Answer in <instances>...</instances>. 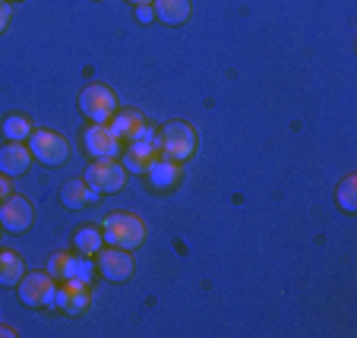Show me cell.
Returning a JSON list of instances; mask_svg holds the SVG:
<instances>
[{"mask_svg":"<svg viewBox=\"0 0 357 338\" xmlns=\"http://www.w3.org/2000/svg\"><path fill=\"white\" fill-rule=\"evenodd\" d=\"M101 237L108 247H121V250H136L146 240V222L133 212H114L101 224Z\"/></svg>","mask_w":357,"mask_h":338,"instance_id":"1","label":"cell"},{"mask_svg":"<svg viewBox=\"0 0 357 338\" xmlns=\"http://www.w3.org/2000/svg\"><path fill=\"white\" fill-rule=\"evenodd\" d=\"M196 152V130L187 121H171L158 133V155L171 162H190Z\"/></svg>","mask_w":357,"mask_h":338,"instance_id":"2","label":"cell"},{"mask_svg":"<svg viewBox=\"0 0 357 338\" xmlns=\"http://www.w3.org/2000/svg\"><path fill=\"white\" fill-rule=\"evenodd\" d=\"M121 158H123L121 164L127 168V174H139L142 177L149 171V164L158 158V133L146 123V130H142L133 142H127V146H123Z\"/></svg>","mask_w":357,"mask_h":338,"instance_id":"3","label":"cell"},{"mask_svg":"<svg viewBox=\"0 0 357 338\" xmlns=\"http://www.w3.org/2000/svg\"><path fill=\"white\" fill-rule=\"evenodd\" d=\"M79 111L92 123H108L117 114V95L105 82H92L79 92Z\"/></svg>","mask_w":357,"mask_h":338,"instance_id":"4","label":"cell"},{"mask_svg":"<svg viewBox=\"0 0 357 338\" xmlns=\"http://www.w3.org/2000/svg\"><path fill=\"white\" fill-rule=\"evenodd\" d=\"M29 149H32V158H38L47 168H61L70 158V142L63 133H54V130H32L29 136Z\"/></svg>","mask_w":357,"mask_h":338,"instance_id":"5","label":"cell"},{"mask_svg":"<svg viewBox=\"0 0 357 338\" xmlns=\"http://www.w3.org/2000/svg\"><path fill=\"white\" fill-rule=\"evenodd\" d=\"M82 180H86L98 197L101 193H117V190H123V183H127V168H123L117 158H95L86 168Z\"/></svg>","mask_w":357,"mask_h":338,"instance_id":"6","label":"cell"},{"mask_svg":"<svg viewBox=\"0 0 357 338\" xmlns=\"http://www.w3.org/2000/svg\"><path fill=\"white\" fill-rule=\"evenodd\" d=\"M20 298L26 307L41 310V307H54V294H57V282L47 272H29L20 278Z\"/></svg>","mask_w":357,"mask_h":338,"instance_id":"7","label":"cell"},{"mask_svg":"<svg viewBox=\"0 0 357 338\" xmlns=\"http://www.w3.org/2000/svg\"><path fill=\"white\" fill-rule=\"evenodd\" d=\"M95 272H101L108 282H127L136 272L133 253L121 250V247H101V250L95 253Z\"/></svg>","mask_w":357,"mask_h":338,"instance_id":"8","label":"cell"},{"mask_svg":"<svg viewBox=\"0 0 357 338\" xmlns=\"http://www.w3.org/2000/svg\"><path fill=\"white\" fill-rule=\"evenodd\" d=\"M82 142H86V152L92 158H121V152H123V139L111 130V123H92V127H86Z\"/></svg>","mask_w":357,"mask_h":338,"instance_id":"9","label":"cell"},{"mask_svg":"<svg viewBox=\"0 0 357 338\" xmlns=\"http://www.w3.org/2000/svg\"><path fill=\"white\" fill-rule=\"evenodd\" d=\"M32 222H35V209L26 197L10 193V197L0 203V228H7L10 234H22V231H29Z\"/></svg>","mask_w":357,"mask_h":338,"instance_id":"10","label":"cell"},{"mask_svg":"<svg viewBox=\"0 0 357 338\" xmlns=\"http://www.w3.org/2000/svg\"><path fill=\"white\" fill-rule=\"evenodd\" d=\"M142 177H146L149 190H155V193H171V190H177L181 187V180H183V164L158 155L155 162L149 164V171Z\"/></svg>","mask_w":357,"mask_h":338,"instance_id":"11","label":"cell"},{"mask_svg":"<svg viewBox=\"0 0 357 338\" xmlns=\"http://www.w3.org/2000/svg\"><path fill=\"white\" fill-rule=\"evenodd\" d=\"M54 307L63 310L67 316H82L92 307V291L86 282H63L54 294Z\"/></svg>","mask_w":357,"mask_h":338,"instance_id":"12","label":"cell"},{"mask_svg":"<svg viewBox=\"0 0 357 338\" xmlns=\"http://www.w3.org/2000/svg\"><path fill=\"white\" fill-rule=\"evenodd\" d=\"M32 164V149L22 142H3L0 149V174L7 177H22Z\"/></svg>","mask_w":357,"mask_h":338,"instance_id":"13","label":"cell"},{"mask_svg":"<svg viewBox=\"0 0 357 338\" xmlns=\"http://www.w3.org/2000/svg\"><path fill=\"white\" fill-rule=\"evenodd\" d=\"M95 199H98V193H95V190L82 180V177L67 180V183H63V190H61V203L67 206V209H86V206H92Z\"/></svg>","mask_w":357,"mask_h":338,"instance_id":"14","label":"cell"},{"mask_svg":"<svg viewBox=\"0 0 357 338\" xmlns=\"http://www.w3.org/2000/svg\"><path fill=\"white\" fill-rule=\"evenodd\" d=\"M108 123H111V130H114L123 142H133L136 136L146 130V117H142L139 111H133V108H130V111H117Z\"/></svg>","mask_w":357,"mask_h":338,"instance_id":"15","label":"cell"},{"mask_svg":"<svg viewBox=\"0 0 357 338\" xmlns=\"http://www.w3.org/2000/svg\"><path fill=\"white\" fill-rule=\"evenodd\" d=\"M155 20L165 26H183L190 20V0H155Z\"/></svg>","mask_w":357,"mask_h":338,"instance_id":"16","label":"cell"},{"mask_svg":"<svg viewBox=\"0 0 357 338\" xmlns=\"http://www.w3.org/2000/svg\"><path fill=\"white\" fill-rule=\"evenodd\" d=\"M26 275V263L16 250H0V284L3 288H13L20 284V278Z\"/></svg>","mask_w":357,"mask_h":338,"instance_id":"17","label":"cell"},{"mask_svg":"<svg viewBox=\"0 0 357 338\" xmlns=\"http://www.w3.org/2000/svg\"><path fill=\"white\" fill-rule=\"evenodd\" d=\"M95 275V263L92 256H82V253H67V266H63V282H92Z\"/></svg>","mask_w":357,"mask_h":338,"instance_id":"18","label":"cell"},{"mask_svg":"<svg viewBox=\"0 0 357 338\" xmlns=\"http://www.w3.org/2000/svg\"><path fill=\"white\" fill-rule=\"evenodd\" d=\"M0 133H3L7 142H26L29 136H32V121L22 114H10V117H3V123H0Z\"/></svg>","mask_w":357,"mask_h":338,"instance_id":"19","label":"cell"},{"mask_svg":"<svg viewBox=\"0 0 357 338\" xmlns=\"http://www.w3.org/2000/svg\"><path fill=\"white\" fill-rule=\"evenodd\" d=\"M73 247H76V253H82V256H95V253L105 247L101 228H79L73 237Z\"/></svg>","mask_w":357,"mask_h":338,"instance_id":"20","label":"cell"},{"mask_svg":"<svg viewBox=\"0 0 357 338\" xmlns=\"http://www.w3.org/2000/svg\"><path fill=\"white\" fill-rule=\"evenodd\" d=\"M335 197H338V206H342L348 215H354L357 212V174H344V180L338 183V190H335Z\"/></svg>","mask_w":357,"mask_h":338,"instance_id":"21","label":"cell"},{"mask_svg":"<svg viewBox=\"0 0 357 338\" xmlns=\"http://www.w3.org/2000/svg\"><path fill=\"white\" fill-rule=\"evenodd\" d=\"M63 266H67V253H54V256L47 259V275L54 278V282H63Z\"/></svg>","mask_w":357,"mask_h":338,"instance_id":"22","label":"cell"},{"mask_svg":"<svg viewBox=\"0 0 357 338\" xmlns=\"http://www.w3.org/2000/svg\"><path fill=\"white\" fill-rule=\"evenodd\" d=\"M10 20H13V10H10V0H0V35L7 32Z\"/></svg>","mask_w":357,"mask_h":338,"instance_id":"23","label":"cell"},{"mask_svg":"<svg viewBox=\"0 0 357 338\" xmlns=\"http://www.w3.org/2000/svg\"><path fill=\"white\" fill-rule=\"evenodd\" d=\"M136 20H139V22H152V20H155V7H152V3H139V7H136Z\"/></svg>","mask_w":357,"mask_h":338,"instance_id":"24","label":"cell"},{"mask_svg":"<svg viewBox=\"0 0 357 338\" xmlns=\"http://www.w3.org/2000/svg\"><path fill=\"white\" fill-rule=\"evenodd\" d=\"M10 193H13V187H10V177H7V174H0V203H3V199H7Z\"/></svg>","mask_w":357,"mask_h":338,"instance_id":"25","label":"cell"},{"mask_svg":"<svg viewBox=\"0 0 357 338\" xmlns=\"http://www.w3.org/2000/svg\"><path fill=\"white\" fill-rule=\"evenodd\" d=\"M0 338H16V329L3 323V325H0Z\"/></svg>","mask_w":357,"mask_h":338,"instance_id":"26","label":"cell"},{"mask_svg":"<svg viewBox=\"0 0 357 338\" xmlns=\"http://www.w3.org/2000/svg\"><path fill=\"white\" fill-rule=\"evenodd\" d=\"M130 3H136V7H139V3H155V0H130Z\"/></svg>","mask_w":357,"mask_h":338,"instance_id":"27","label":"cell"}]
</instances>
